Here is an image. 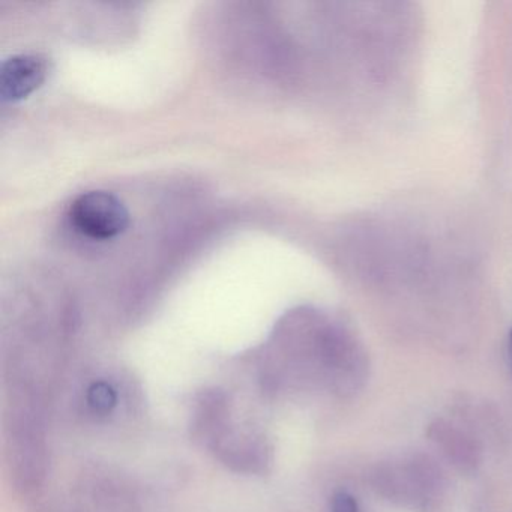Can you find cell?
Returning a JSON list of instances; mask_svg holds the SVG:
<instances>
[{
    "label": "cell",
    "mask_w": 512,
    "mask_h": 512,
    "mask_svg": "<svg viewBox=\"0 0 512 512\" xmlns=\"http://www.w3.org/2000/svg\"><path fill=\"white\" fill-rule=\"evenodd\" d=\"M49 65L38 55H17L0 68V97L5 103H17L41 88L46 82Z\"/></svg>",
    "instance_id": "2"
},
{
    "label": "cell",
    "mask_w": 512,
    "mask_h": 512,
    "mask_svg": "<svg viewBox=\"0 0 512 512\" xmlns=\"http://www.w3.org/2000/svg\"><path fill=\"white\" fill-rule=\"evenodd\" d=\"M508 350H509V359H511V365H512V329H511V332H509Z\"/></svg>",
    "instance_id": "5"
},
{
    "label": "cell",
    "mask_w": 512,
    "mask_h": 512,
    "mask_svg": "<svg viewBox=\"0 0 512 512\" xmlns=\"http://www.w3.org/2000/svg\"><path fill=\"white\" fill-rule=\"evenodd\" d=\"M332 512H359L358 502L349 493L340 491L332 499Z\"/></svg>",
    "instance_id": "4"
},
{
    "label": "cell",
    "mask_w": 512,
    "mask_h": 512,
    "mask_svg": "<svg viewBox=\"0 0 512 512\" xmlns=\"http://www.w3.org/2000/svg\"><path fill=\"white\" fill-rule=\"evenodd\" d=\"M70 221L83 236L109 241L127 230L130 214L115 194L95 190L74 199L70 206Z\"/></svg>",
    "instance_id": "1"
},
{
    "label": "cell",
    "mask_w": 512,
    "mask_h": 512,
    "mask_svg": "<svg viewBox=\"0 0 512 512\" xmlns=\"http://www.w3.org/2000/svg\"><path fill=\"white\" fill-rule=\"evenodd\" d=\"M89 406L98 413H109L118 403V395L112 385L106 382H97L88 391Z\"/></svg>",
    "instance_id": "3"
}]
</instances>
